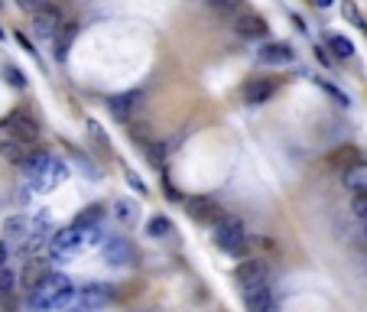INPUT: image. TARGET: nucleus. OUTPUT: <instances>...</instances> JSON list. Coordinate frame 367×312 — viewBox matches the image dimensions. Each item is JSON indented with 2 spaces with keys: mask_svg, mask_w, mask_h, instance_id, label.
Wrapping results in <instances>:
<instances>
[{
  "mask_svg": "<svg viewBox=\"0 0 367 312\" xmlns=\"http://www.w3.org/2000/svg\"><path fill=\"white\" fill-rule=\"evenodd\" d=\"M257 59L263 65H289L296 59L293 46H286V43H267V46H260Z\"/></svg>",
  "mask_w": 367,
  "mask_h": 312,
  "instance_id": "obj_12",
  "label": "nucleus"
},
{
  "mask_svg": "<svg viewBox=\"0 0 367 312\" xmlns=\"http://www.w3.org/2000/svg\"><path fill=\"white\" fill-rule=\"evenodd\" d=\"M244 302H247V312H270V287L260 283V287L244 289Z\"/></svg>",
  "mask_w": 367,
  "mask_h": 312,
  "instance_id": "obj_17",
  "label": "nucleus"
},
{
  "mask_svg": "<svg viewBox=\"0 0 367 312\" xmlns=\"http://www.w3.org/2000/svg\"><path fill=\"white\" fill-rule=\"evenodd\" d=\"M85 244H91L85 228H78V225L62 228V231H56V235H52L49 254H52V261H69V257H75V254L85 248Z\"/></svg>",
  "mask_w": 367,
  "mask_h": 312,
  "instance_id": "obj_4",
  "label": "nucleus"
},
{
  "mask_svg": "<svg viewBox=\"0 0 367 312\" xmlns=\"http://www.w3.org/2000/svg\"><path fill=\"white\" fill-rule=\"evenodd\" d=\"M13 283H16V276H13L10 270L3 267V270H0V296H7V293L13 289Z\"/></svg>",
  "mask_w": 367,
  "mask_h": 312,
  "instance_id": "obj_29",
  "label": "nucleus"
},
{
  "mask_svg": "<svg viewBox=\"0 0 367 312\" xmlns=\"http://www.w3.org/2000/svg\"><path fill=\"white\" fill-rule=\"evenodd\" d=\"M62 26H65V16H62L59 7H46V10L33 13V33H36L39 39H46V43H56Z\"/></svg>",
  "mask_w": 367,
  "mask_h": 312,
  "instance_id": "obj_5",
  "label": "nucleus"
},
{
  "mask_svg": "<svg viewBox=\"0 0 367 312\" xmlns=\"http://www.w3.org/2000/svg\"><path fill=\"white\" fill-rule=\"evenodd\" d=\"M16 7L26 13H39V10H46L49 7V0H16Z\"/></svg>",
  "mask_w": 367,
  "mask_h": 312,
  "instance_id": "obj_28",
  "label": "nucleus"
},
{
  "mask_svg": "<svg viewBox=\"0 0 367 312\" xmlns=\"http://www.w3.org/2000/svg\"><path fill=\"white\" fill-rule=\"evenodd\" d=\"M43 276H46V270H43V267H39L36 261H29V267L23 270V287L33 289V287L39 283V280H43Z\"/></svg>",
  "mask_w": 367,
  "mask_h": 312,
  "instance_id": "obj_24",
  "label": "nucleus"
},
{
  "mask_svg": "<svg viewBox=\"0 0 367 312\" xmlns=\"http://www.w3.org/2000/svg\"><path fill=\"white\" fill-rule=\"evenodd\" d=\"M101 215H104V208H101V205H91L88 212H82L78 218H75V225L78 228H95L101 221Z\"/></svg>",
  "mask_w": 367,
  "mask_h": 312,
  "instance_id": "obj_22",
  "label": "nucleus"
},
{
  "mask_svg": "<svg viewBox=\"0 0 367 312\" xmlns=\"http://www.w3.org/2000/svg\"><path fill=\"white\" fill-rule=\"evenodd\" d=\"M351 208H355V215L367 225V192H355V202H351Z\"/></svg>",
  "mask_w": 367,
  "mask_h": 312,
  "instance_id": "obj_27",
  "label": "nucleus"
},
{
  "mask_svg": "<svg viewBox=\"0 0 367 312\" xmlns=\"http://www.w3.org/2000/svg\"><path fill=\"white\" fill-rule=\"evenodd\" d=\"M114 300V289L108 287V283H88V287H82L78 293H75L72 306H85V309H101L104 302Z\"/></svg>",
  "mask_w": 367,
  "mask_h": 312,
  "instance_id": "obj_7",
  "label": "nucleus"
},
{
  "mask_svg": "<svg viewBox=\"0 0 367 312\" xmlns=\"http://www.w3.org/2000/svg\"><path fill=\"white\" fill-rule=\"evenodd\" d=\"M344 186L355 189V192H367V160H355L351 166H344Z\"/></svg>",
  "mask_w": 367,
  "mask_h": 312,
  "instance_id": "obj_15",
  "label": "nucleus"
},
{
  "mask_svg": "<svg viewBox=\"0 0 367 312\" xmlns=\"http://www.w3.org/2000/svg\"><path fill=\"white\" fill-rule=\"evenodd\" d=\"M16 43H20V46H23L26 52H33V46H29V39H26L23 33H16ZM33 56H36V52H33Z\"/></svg>",
  "mask_w": 367,
  "mask_h": 312,
  "instance_id": "obj_33",
  "label": "nucleus"
},
{
  "mask_svg": "<svg viewBox=\"0 0 367 312\" xmlns=\"http://www.w3.org/2000/svg\"><path fill=\"white\" fill-rule=\"evenodd\" d=\"M108 108L117 121H130V117L143 108V91H123V95H114V98L108 101Z\"/></svg>",
  "mask_w": 367,
  "mask_h": 312,
  "instance_id": "obj_8",
  "label": "nucleus"
},
{
  "mask_svg": "<svg viewBox=\"0 0 367 312\" xmlns=\"http://www.w3.org/2000/svg\"><path fill=\"white\" fill-rule=\"evenodd\" d=\"M0 156H3L7 163H13V166H23V163L29 160L26 143H20L16 137H3V140H0Z\"/></svg>",
  "mask_w": 367,
  "mask_h": 312,
  "instance_id": "obj_16",
  "label": "nucleus"
},
{
  "mask_svg": "<svg viewBox=\"0 0 367 312\" xmlns=\"http://www.w3.org/2000/svg\"><path fill=\"white\" fill-rule=\"evenodd\" d=\"M215 244H218L224 254H231V257H244L247 254V231L244 225L231 218V215H221L218 221H215Z\"/></svg>",
  "mask_w": 367,
  "mask_h": 312,
  "instance_id": "obj_3",
  "label": "nucleus"
},
{
  "mask_svg": "<svg viewBox=\"0 0 367 312\" xmlns=\"http://www.w3.org/2000/svg\"><path fill=\"white\" fill-rule=\"evenodd\" d=\"M127 182H130V186H134L140 195H147V186H143V179H140L137 173H127Z\"/></svg>",
  "mask_w": 367,
  "mask_h": 312,
  "instance_id": "obj_31",
  "label": "nucleus"
},
{
  "mask_svg": "<svg viewBox=\"0 0 367 312\" xmlns=\"http://www.w3.org/2000/svg\"><path fill=\"white\" fill-rule=\"evenodd\" d=\"M318 7H331V0H316Z\"/></svg>",
  "mask_w": 367,
  "mask_h": 312,
  "instance_id": "obj_36",
  "label": "nucleus"
},
{
  "mask_svg": "<svg viewBox=\"0 0 367 312\" xmlns=\"http://www.w3.org/2000/svg\"><path fill=\"white\" fill-rule=\"evenodd\" d=\"M172 231H176V228H172V221L166 218V215H153V218L147 221V235L150 237H159V241H163V237H169Z\"/></svg>",
  "mask_w": 367,
  "mask_h": 312,
  "instance_id": "obj_21",
  "label": "nucleus"
},
{
  "mask_svg": "<svg viewBox=\"0 0 367 312\" xmlns=\"http://www.w3.org/2000/svg\"><path fill=\"white\" fill-rule=\"evenodd\" d=\"M75 300V289H72V280L65 274H46L39 280L36 287L29 289V309L36 312H52V309H65L72 306Z\"/></svg>",
  "mask_w": 367,
  "mask_h": 312,
  "instance_id": "obj_1",
  "label": "nucleus"
},
{
  "mask_svg": "<svg viewBox=\"0 0 367 312\" xmlns=\"http://www.w3.org/2000/svg\"><path fill=\"white\" fill-rule=\"evenodd\" d=\"M3 235H7V241H13V244H23L26 237H29V221H26L23 215H13V218H7V225H3Z\"/></svg>",
  "mask_w": 367,
  "mask_h": 312,
  "instance_id": "obj_19",
  "label": "nucleus"
},
{
  "mask_svg": "<svg viewBox=\"0 0 367 312\" xmlns=\"http://www.w3.org/2000/svg\"><path fill=\"white\" fill-rule=\"evenodd\" d=\"M75 36H78V23H65V26H62V33L56 36V59H59V62H65V59H69V49H72Z\"/></svg>",
  "mask_w": 367,
  "mask_h": 312,
  "instance_id": "obj_18",
  "label": "nucleus"
},
{
  "mask_svg": "<svg viewBox=\"0 0 367 312\" xmlns=\"http://www.w3.org/2000/svg\"><path fill=\"white\" fill-rule=\"evenodd\" d=\"M101 254H104V261L114 263V267L134 261V248H130L121 235H108V237H104V241H101Z\"/></svg>",
  "mask_w": 367,
  "mask_h": 312,
  "instance_id": "obj_9",
  "label": "nucleus"
},
{
  "mask_svg": "<svg viewBox=\"0 0 367 312\" xmlns=\"http://www.w3.org/2000/svg\"><path fill=\"white\" fill-rule=\"evenodd\" d=\"M316 82H318V85H322V88H325V91H329V95H331V98H335V101H338V104H342V108H348V104H351V98H348V95H344L342 88L329 85V82H325V78H316Z\"/></svg>",
  "mask_w": 367,
  "mask_h": 312,
  "instance_id": "obj_26",
  "label": "nucleus"
},
{
  "mask_svg": "<svg viewBox=\"0 0 367 312\" xmlns=\"http://www.w3.org/2000/svg\"><path fill=\"white\" fill-rule=\"evenodd\" d=\"M3 78H7V85H13V88H26V78H23V72L16 69V65H10V62H3Z\"/></svg>",
  "mask_w": 367,
  "mask_h": 312,
  "instance_id": "obj_23",
  "label": "nucleus"
},
{
  "mask_svg": "<svg viewBox=\"0 0 367 312\" xmlns=\"http://www.w3.org/2000/svg\"><path fill=\"white\" fill-rule=\"evenodd\" d=\"M267 29L270 26L260 13H237V16H234V33H241V36H247V39L267 36Z\"/></svg>",
  "mask_w": 367,
  "mask_h": 312,
  "instance_id": "obj_11",
  "label": "nucleus"
},
{
  "mask_svg": "<svg viewBox=\"0 0 367 312\" xmlns=\"http://www.w3.org/2000/svg\"><path fill=\"white\" fill-rule=\"evenodd\" d=\"M185 205H189V215H192L196 221H218L221 218V208L211 199H205V195H192Z\"/></svg>",
  "mask_w": 367,
  "mask_h": 312,
  "instance_id": "obj_14",
  "label": "nucleus"
},
{
  "mask_svg": "<svg viewBox=\"0 0 367 312\" xmlns=\"http://www.w3.org/2000/svg\"><path fill=\"white\" fill-rule=\"evenodd\" d=\"M273 91H276L273 78H250L244 85V91H241V98H244V104L257 108V104H267V101L273 98Z\"/></svg>",
  "mask_w": 367,
  "mask_h": 312,
  "instance_id": "obj_10",
  "label": "nucleus"
},
{
  "mask_svg": "<svg viewBox=\"0 0 367 312\" xmlns=\"http://www.w3.org/2000/svg\"><path fill=\"white\" fill-rule=\"evenodd\" d=\"M65 312H98V309H85V306H69Z\"/></svg>",
  "mask_w": 367,
  "mask_h": 312,
  "instance_id": "obj_34",
  "label": "nucleus"
},
{
  "mask_svg": "<svg viewBox=\"0 0 367 312\" xmlns=\"http://www.w3.org/2000/svg\"><path fill=\"white\" fill-rule=\"evenodd\" d=\"M3 263H7V248L0 244V270H3Z\"/></svg>",
  "mask_w": 367,
  "mask_h": 312,
  "instance_id": "obj_35",
  "label": "nucleus"
},
{
  "mask_svg": "<svg viewBox=\"0 0 367 312\" xmlns=\"http://www.w3.org/2000/svg\"><path fill=\"white\" fill-rule=\"evenodd\" d=\"M23 169H26V179H29V189H33V192H52V189H59L62 182L69 179V166L46 150L33 153V156L23 163Z\"/></svg>",
  "mask_w": 367,
  "mask_h": 312,
  "instance_id": "obj_2",
  "label": "nucleus"
},
{
  "mask_svg": "<svg viewBox=\"0 0 367 312\" xmlns=\"http://www.w3.org/2000/svg\"><path fill=\"white\" fill-rule=\"evenodd\" d=\"M114 215H117L121 221H130V225H134L137 221V205L134 202H117V205H114Z\"/></svg>",
  "mask_w": 367,
  "mask_h": 312,
  "instance_id": "obj_25",
  "label": "nucleus"
},
{
  "mask_svg": "<svg viewBox=\"0 0 367 312\" xmlns=\"http://www.w3.org/2000/svg\"><path fill=\"white\" fill-rule=\"evenodd\" d=\"M316 56H318V62H322V65H331V56H329V49H322V46H318V49H316Z\"/></svg>",
  "mask_w": 367,
  "mask_h": 312,
  "instance_id": "obj_32",
  "label": "nucleus"
},
{
  "mask_svg": "<svg viewBox=\"0 0 367 312\" xmlns=\"http://www.w3.org/2000/svg\"><path fill=\"white\" fill-rule=\"evenodd\" d=\"M209 7H215V10H234V7H241V0H205Z\"/></svg>",
  "mask_w": 367,
  "mask_h": 312,
  "instance_id": "obj_30",
  "label": "nucleus"
},
{
  "mask_svg": "<svg viewBox=\"0 0 367 312\" xmlns=\"http://www.w3.org/2000/svg\"><path fill=\"white\" fill-rule=\"evenodd\" d=\"M237 283H241V289H250V287H260V283H267V267L260 261H244L241 267H237Z\"/></svg>",
  "mask_w": 367,
  "mask_h": 312,
  "instance_id": "obj_13",
  "label": "nucleus"
},
{
  "mask_svg": "<svg viewBox=\"0 0 367 312\" xmlns=\"http://www.w3.org/2000/svg\"><path fill=\"white\" fill-rule=\"evenodd\" d=\"M329 52H335L338 59H351L355 56V43L348 36H342V33H331L329 36Z\"/></svg>",
  "mask_w": 367,
  "mask_h": 312,
  "instance_id": "obj_20",
  "label": "nucleus"
},
{
  "mask_svg": "<svg viewBox=\"0 0 367 312\" xmlns=\"http://www.w3.org/2000/svg\"><path fill=\"white\" fill-rule=\"evenodd\" d=\"M0 130H10V137H16L20 143H36L39 140V124L23 111L10 114L7 121H0Z\"/></svg>",
  "mask_w": 367,
  "mask_h": 312,
  "instance_id": "obj_6",
  "label": "nucleus"
}]
</instances>
